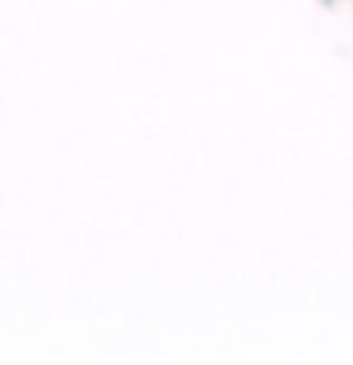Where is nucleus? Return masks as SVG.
Segmentation results:
<instances>
[]
</instances>
